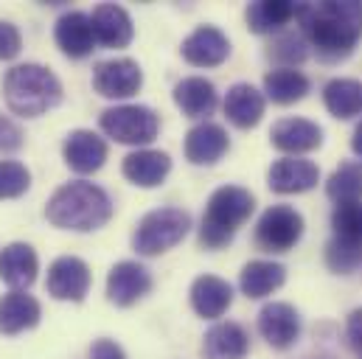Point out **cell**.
<instances>
[{
  "label": "cell",
  "instance_id": "33",
  "mask_svg": "<svg viewBox=\"0 0 362 359\" xmlns=\"http://www.w3.org/2000/svg\"><path fill=\"white\" fill-rule=\"evenodd\" d=\"M334 236L343 239H360L362 242V202H343L332 213Z\"/></svg>",
  "mask_w": 362,
  "mask_h": 359
},
{
  "label": "cell",
  "instance_id": "31",
  "mask_svg": "<svg viewBox=\"0 0 362 359\" xmlns=\"http://www.w3.org/2000/svg\"><path fill=\"white\" fill-rule=\"evenodd\" d=\"M326 264L332 272H354L362 264V242L360 239H343V236H334L329 245H326Z\"/></svg>",
  "mask_w": 362,
  "mask_h": 359
},
{
  "label": "cell",
  "instance_id": "7",
  "mask_svg": "<svg viewBox=\"0 0 362 359\" xmlns=\"http://www.w3.org/2000/svg\"><path fill=\"white\" fill-rule=\"evenodd\" d=\"M303 236V216L289 205H272L256 225V245L267 253H286Z\"/></svg>",
  "mask_w": 362,
  "mask_h": 359
},
{
  "label": "cell",
  "instance_id": "5",
  "mask_svg": "<svg viewBox=\"0 0 362 359\" xmlns=\"http://www.w3.org/2000/svg\"><path fill=\"white\" fill-rule=\"evenodd\" d=\"M191 230V216L182 208H158L149 211L135 233H132V247L138 256H160L180 245Z\"/></svg>",
  "mask_w": 362,
  "mask_h": 359
},
{
  "label": "cell",
  "instance_id": "20",
  "mask_svg": "<svg viewBox=\"0 0 362 359\" xmlns=\"http://www.w3.org/2000/svg\"><path fill=\"white\" fill-rule=\"evenodd\" d=\"M124 177L141 188H158L172 172V158L160 149H138L124 158Z\"/></svg>",
  "mask_w": 362,
  "mask_h": 359
},
{
  "label": "cell",
  "instance_id": "17",
  "mask_svg": "<svg viewBox=\"0 0 362 359\" xmlns=\"http://www.w3.org/2000/svg\"><path fill=\"white\" fill-rule=\"evenodd\" d=\"M40 272V259L31 245L25 242H11L8 247L0 250V281L8 283L17 292H25Z\"/></svg>",
  "mask_w": 362,
  "mask_h": 359
},
{
  "label": "cell",
  "instance_id": "34",
  "mask_svg": "<svg viewBox=\"0 0 362 359\" xmlns=\"http://www.w3.org/2000/svg\"><path fill=\"white\" fill-rule=\"evenodd\" d=\"M306 40H303V34H281L275 42L270 45V59L275 62H281V65H298V62H303L306 59Z\"/></svg>",
  "mask_w": 362,
  "mask_h": 359
},
{
  "label": "cell",
  "instance_id": "19",
  "mask_svg": "<svg viewBox=\"0 0 362 359\" xmlns=\"http://www.w3.org/2000/svg\"><path fill=\"white\" fill-rule=\"evenodd\" d=\"M317 180H320V169L312 160H300V158L275 160L267 172V185L275 194H303L315 188Z\"/></svg>",
  "mask_w": 362,
  "mask_h": 359
},
{
  "label": "cell",
  "instance_id": "29",
  "mask_svg": "<svg viewBox=\"0 0 362 359\" xmlns=\"http://www.w3.org/2000/svg\"><path fill=\"white\" fill-rule=\"evenodd\" d=\"M264 93L275 104H295L309 93V79L295 68H275L264 76Z\"/></svg>",
  "mask_w": 362,
  "mask_h": 359
},
{
  "label": "cell",
  "instance_id": "8",
  "mask_svg": "<svg viewBox=\"0 0 362 359\" xmlns=\"http://www.w3.org/2000/svg\"><path fill=\"white\" fill-rule=\"evenodd\" d=\"M144 85V71L135 59H107L93 71V88L104 98H129Z\"/></svg>",
  "mask_w": 362,
  "mask_h": 359
},
{
  "label": "cell",
  "instance_id": "4",
  "mask_svg": "<svg viewBox=\"0 0 362 359\" xmlns=\"http://www.w3.org/2000/svg\"><path fill=\"white\" fill-rule=\"evenodd\" d=\"M256 208V199L247 188L239 185H222L211 194L205 213H202V225H199V242L208 250H222L225 245L233 242L236 230L250 219Z\"/></svg>",
  "mask_w": 362,
  "mask_h": 359
},
{
  "label": "cell",
  "instance_id": "21",
  "mask_svg": "<svg viewBox=\"0 0 362 359\" xmlns=\"http://www.w3.org/2000/svg\"><path fill=\"white\" fill-rule=\"evenodd\" d=\"M40 317H42L40 300L31 295L11 289L8 295L0 298V334H6V337L23 334V331L34 329L40 323Z\"/></svg>",
  "mask_w": 362,
  "mask_h": 359
},
{
  "label": "cell",
  "instance_id": "12",
  "mask_svg": "<svg viewBox=\"0 0 362 359\" xmlns=\"http://www.w3.org/2000/svg\"><path fill=\"white\" fill-rule=\"evenodd\" d=\"M228 149H230V138L225 126L214 121H202L185 135V158L194 166H214L216 160L225 158Z\"/></svg>",
  "mask_w": 362,
  "mask_h": 359
},
{
  "label": "cell",
  "instance_id": "27",
  "mask_svg": "<svg viewBox=\"0 0 362 359\" xmlns=\"http://www.w3.org/2000/svg\"><path fill=\"white\" fill-rule=\"evenodd\" d=\"M286 281V269L275 261H250L242 267L239 286L247 298H267Z\"/></svg>",
  "mask_w": 362,
  "mask_h": 359
},
{
  "label": "cell",
  "instance_id": "38",
  "mask_svg": "<svg viewBox=\"0 0 362 359\" xmlns=\"http://www.w3.org/2000/svg\"><path fill=\"white\" fill-rule=\"evenodd\" d=\"M90 359H127L121 346L112 340H95L90 348Z\"/></svg>",
  "mask_w": 362,
  "mask_h": 359
},
{
  "label": "cell",
  "instance_id": "1",
  "mask_svg": "<svg viewBox=\"0 0 362 359\" xmlns=\"http://www.w3.org/2000/svg\"><path fill=\"white\" fill-rule=\"evenodd\" d=\"M295 20L300 23L303 40L329 62L346 59L362 40L360 0L300 3Z\"/></svg>",
  "mask_w": 362,
  "mask_h": 359
},
{
  "label": "cell",
  "instance_id": "24",
  "mask_svg": "<svg viewBox=\"0 0 362 359\" xmlns=\"http://www.w3.org/2000/svg\"><path fill=\"white\" fill-rule=\"evenodd\" d=\"M264 107H267L264 93H259L247 82L233 85V88L228 90V95H225V115L239 129H253L262 121Z\"/></svg>",
  "mask_w": 362,
  "mask_h": 359
},
{
  "label": "cell",
  "instance_id": "15",
  "mask_svg": "<svg viewBox=\"0 0 362 359\" xmlns=\"http://www.w3.org/2000/svg\"><path fill=\"white\" fill-rule=\"evenodd\" d=\"M259 334L272 348L284 351L300 337V314L289 303H267L259 312Z\"/></svg>",
  "mask_w": 362,
  "mask_h": 359
},
{
  "label": "cell",
  "instance_id": "2",
  "mask_svg": "<svg viewBox=\"0 0 362 359\" xmlns=\"http://www.w3.org/2000/svg\"><path fill=\"white\" fill-rule=\"evenodd\" d=\"M45 216L54 228L90 233L110 222L112 199L101 185L88 180H74L54 191V196L45 205Z\"/></svg>",
  "mask_w": 362,
  "mask_h": 359
},
{
  "label": "cell",
  "instance_id": "23",
  "mask_svg": "<svg viewBox=\"0 0 362 359\" xmlns=\"http://www.w3.org/2000/svg\"><path fill=\"white\" fill-rule=\"evenodd\" d=\"M247 351H250V337L233 320L211 326L208 334H205V340H202V354H205V359H245Z\"/></svg>",
  "mask_w": 362,
  "mask_h": 359
},
{
  "label": "cell",
  "instance_id": "18",
  "mask_svg": "<svg viewBox=\"0 0 362 359\" xmlns=\"http://www.w3.org/2000/svg\"><path fill=\"white\" fill-rule=\"evenodd\" d=\"M270 141L275 149H281L286 155H303L323 143V129L306 118H281L272 126Z\"/></svg>",
  "mask_w": 362,
  "mask_h": 359
},
{
  "label": "cell",
  "instance_id": "9",
  "mask_svg": "<svg viewBox=\"0 0 362 359\" xmlns=\"http://www.w3.org/2000/svg\"><path fill=\"white\" fill-rule=\"evenodd\" d=\"M45 289L57 300H74L82 303L90 292V267L76 256H62L48 267Z\"/></svg>",
  "mask_w": 362,
  "mask_h": 359
},
{
  "label": "cell",
  "instance_id": "22",
  "mask_svg": "<svg viewBox=\"0 0 362 359\" xmlns=\"http://www.w3.org/2000/svg\"><path fill=\"white\" fill-rule=\"evenodd\" d=\"M230 303H233V289L228 281L216 275H199L191 283V306L199 317L216 320L230 309Z\"/></svg>",
  "mask_w": 362,
  "mask_h": 359
},
{
  "label": "cell",
  "instance_id": "39",
  "mask_svg": "<svg viewBox=\"0 0 362 359\" xmlns=\"http://www.w3.org/2000/svg\"><path fill=\"white\" fill-rule=\"evenodd\" d=\"M351 149H354V152H357V155L362 158V124L357 126V129H354V138H351Z\"/></svg>",
  "mask_w": 362,
  "mask_h": 359
},
{
  "label": "cell",
  "instance_id": "35",
  "mask_svg": "<svg viewBox=\"0 0 362 359\" xmlns=\"http://www.w3.org/2000/svg\"><path fill=\"white\" fill-rule=\"evenodd\" d=\"M23 48V37L17 31V25H11L8 20H0V62H8L20 54Z\"/></svg>",
  "mask_w": 362,
  "mask_h": 359
},
{
  "label": "cell",
  "instance_id": "25",
  "mask_svg": "<svg viewBox=\"0 0 362 359\" xmlns=\"http://www.w3.org/2000/svg\"><path fill=\"white\" fill-rule=\"evenodd\" d=\"M175 104L180 107L188 118H205L216 110L219 95L216 88L202 76H188L175 88Z\"/></svg>",
  "mask_w": 362,
  "mask_h": 359
},
{
  "label": "cell",
  "instance_id": "32",
  "mask_svg": "<svg viewBox=\"0 0 362 359\" xmlns=\"http://www.w3.org/2000/svg\"><path fill=\"white\" fill-rule=\"evenodd\" d=\"M31 188V172L17 160H0V199H17Z\"/></svg>",
  "mask_w": 362,
  "mask_h": 359
},
{
  "label": "cell",
  "instance_id": "14",
  "mask_svg": "<svg viewBox=\"0 0 362 359\" xmlns=\"http://www.w3.org/2000/svg\"><path fill=\"white\" fill-rule=\"evenodd\" d=\"M90 20L95 42H101L104 48H127L132 42V37H135L132 17H129V11L124 6L101 3V6L93 8Z\"/></svg>",
  "mask_w": 362,
  "mask_h": 359
},
{
  "label": "cell",
  "instance_id": "36",
  "mask_svg": "<svg viewBox=\"0 0 362 359\" xmlns=\"http://www.w3.org/2000/svg\"><path fill=\"white\" fill-rule=\"evenodd\" d=\"M23 143H25V135L20 124L11 121L8 115H0V152H17Z\"/></svg>",
  "mask_w": 362,
  "mask_h": 359
},
{
  "label": "cell",
  "instance_id": "13",
  "mask_svg": "<svg viewBox=\"0 0 362 359\" xmlns=\"http://www.w3.org/2000/svg\"><path fill=\"white\" fill-rule=\"evenodd\" d=\"M54 40L59 51L71 59H85L95 51V34H93V20L85 11H65L57 20Z\"/></svg>",
  "mask_w": 362,
  "mask_h": 359
},
{
  "label": "cell",
  "instance_id": "30",
  "mask_svg": "<svg viewBox=\"0 0 362 359\" xmlns=\"http://www.w3.org/2000/svg\"><path fill=\"white\" fill-rule=\"evenodd\" d=\"M326 194L329 199H334L337 205L343 202H360L362 199V160H346L340 163V169L329 177L326 182Z\"/></svg>",
  "mask_w": 362,
  "mask_h": 359
},
{
  "label": "cell",
  "instance_id": "37",
  "mask_svg": "<svg viewBox=\"0 0 362 359\" xmlns=\"http://www.w3.org/2000/svg\"><path fill=\"white\" fill-rule=\"evenodd\" d=\"M346 334H349V343L354 351L362 354V309H354L349 314V323H346Z\"/></svg>",
  "mask_w": 362,
  "mask_h": 359
},
{
  "label": "cell",
  "instance_id": "28",
  "mask_svg": "<svg viewBox=\"0 0 362 359\" xmlns=\"http://www.w3.org/2000/svg\"><path fill=\"white\" fill-rule=\"evenodd\" d=\"M323 104L334 118H357L362 115V82L332 79L323 88Z\"/></svg>",
  "mask_w": 362,
  "mask_h": 359
},
{
  "label": "cell",
  "instance_id": "26",
  "mask_svg": "<svg viewBox=\"0 0 362 359\" xmlns=\"http://www.w3.org/2000/svg\"><path fill=\"white\" fill-rule=\"evenodd\" d=\"M298 6H300V3L259 0V3H250V6H247L245 17H247L250 31H256V34H275V31H281L284 25H289V23L298 17Z\"/></svg>",
  "mask_w": 362,
  "mask_h": 359
},
{
  "label": "cell",
  "instance_id": "11",
  "mask_svg": "<svg viewBox=\"0 0 362 359\" xmlns=\"http://www.w3.org/2000/svg\"><path fill=\"white\" fill-rule=\"evenodd\" d=\"M149 289H152V275L138 261H118L107 275V298L115 306H132Z\"/></svg>",
  "mask_w": 362,
  "mask_h": 359
},
{
  "label": "cell",
  "instance_id": "16",
  "mask_svg": "<svg viewBox=\"0 0 362 359\" xmlns=\"http://www.w3.org/2000/svg\"><path fill=\"white\" fill-rule=\"evenodd\" d=\"M62 155H65V163L76 172V175H93L104 166L107 160V143L104 138H98L93 129H74L68 138H65V146H62Z\"/></svg>",
  "mask_w": 362,
  "mask_h": 359
},
{
  "label": "cell",
  "instance_id": "3",
  "mask_svg": "<svg viewBox=\"0 0 362 359\" xmlns=\"http://www.w3.org/2000/svg\"><path fill=\"white\" fill-rule=\"evenodd\" d=\"M3 95L14 115L40 118L62 101V82L45 65H14L3 79Z\"/></svg>",
  "mask_w": 362,
  "mask_h": 359
},
{
  "label": "cell",
  "instance_id": "6",
  "mask_svg": "<svg viewBox=\"0 0 362 359\" xmlns=\"http://www.w3.org/2000/svg\"><path fill=\"white\" fill-rule=\"evenodd\" d=\"M98 126L104 135H110L118 143L127 146H146L160 132V118L152 107L144 104H121L101 112Z\"/></svg>",
  "mask_w": 362,
  "mask_h": 359
},
{
  "label": "cell",
  "instance_id": "10",
  "mask_svg": "<svg viewBox=\"0 0 362 359\" xmlns=\"http://www.w3.org/2000/svg\"><path fill=\"white\" fill-rule=\"evenodd\" d=\"M180 54L194 68H216L230 57V40L216 25H199L182 40Z\"/></svg>",
  "mask_w": 362,
  "mask_h": 359
}]
</instances>
